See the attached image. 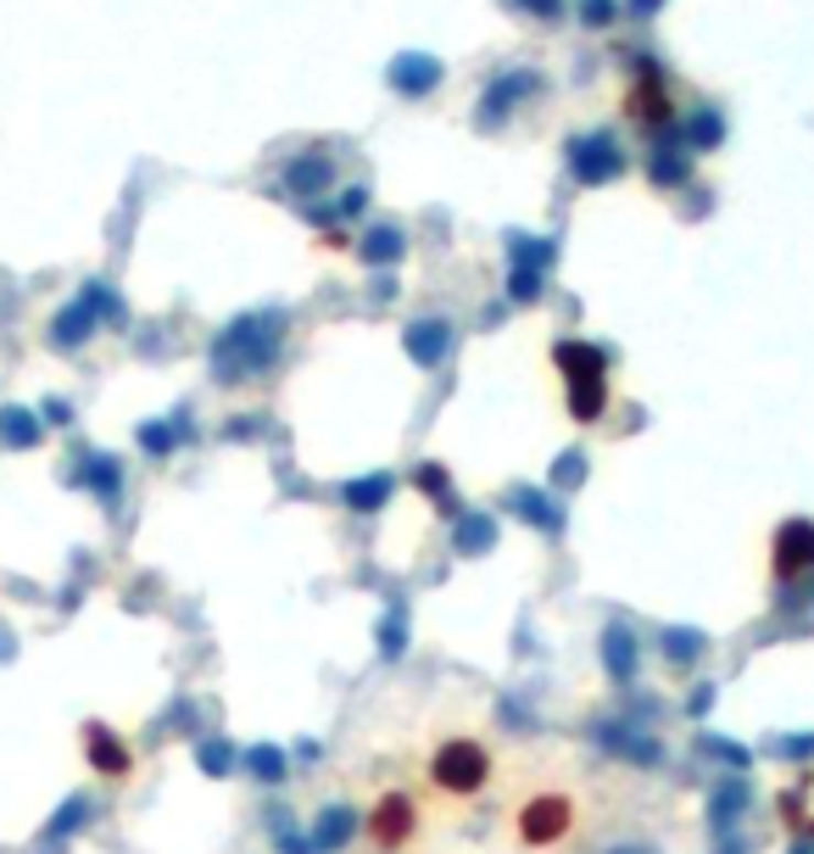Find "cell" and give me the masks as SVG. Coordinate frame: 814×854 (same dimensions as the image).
<instances>
[{
    "instance_id": "obj_26",
    "label": "cell",
    "mask_w": 814,
    "mask_h": 854,
    "mask_svg": "<svg viewBox=\"0 0 814 854\" xmlns=\"http://www.w3.org/2000/svg\"><path fill=\"white\" fill-rule=\"evenodd\" d=\"M664 642H670V659H697L703 653V637L697 631H670Z\"/></svg>"
},
{
    "instance_id": "obj_2",
    "label": "cell",
    "mask_w": 814,
    "mask_h": 854,
    "mask_svg": "<svg viewBox=\"0 0 814 854\" xmlns=\"http://www.w3.org/2000/svg\"><path fill=\"white\" fill-rule=\"evenodd\" d=\"M553 358H558L564 386H569V413L580 424H597L603 408H608V358L591 347V340H558Z\"/></svg>"
},
{
    "instance_id": "obj_23",
    "label": "cell",
    "mask_w": 814,
    "mask_h": 854,
    "mask_svg": "<svg viewBox=\"0 0 814 854\" xmlns=\"http://www.w3.org/2000/svg\"><path fill=\"white\" fill-rule=\"evenodd\" d=\"M575 18L586 29H614L619 23V0H575Z\"/></svg>"
},
{
    "instance_id": "obj_28",
    "label": "cell",
    "mask_w": 814,
    "mask_h": 854,
    "mask_svg": "<svg viewBox=\"0 0 814 854\" xmlns=\"http://www.w3.org/2000/svg\"><path fill=\"white\" fill-rule=\"evenodd\" d=\"M251 765L262 771V782H280V754H274V748H257V754H251Z\"/></svg>"
},
{
    "instance_id": "obj_11",
    "label": "cell",
    "mask_w": 814,
    "mask_h": 854,
    "mask_svg": "<svg viewBox=\"0 0 814 854\" xmlns=\"http://www.w3.org/2000/svg\"><path fill=\"white\" fill-rule=\"evenodd\" d=\"M719 140H726V118H719V107H692L686 118H675V145L686 156H708V151H719Z\"/></svg>"
},
{
    "instance_id": "obj_7",
    "label": "cell",
    "mask_w": 814,
    "mask_h": 854,
    "mask_svg": "<svg viewBox=\"0 0 814 854\" xmlns=\"http://www.w3.org/2000/svg\"><path fill=\"white\" fill-rule=\"evenodd\" d=\"M285 196L291 202H318V196H329V185H335V156L324 151V145H307V151H296L291 162H285Z\"/></svg>"
},
{
    "instance_id": "obj_4",
    "label": "cell",
    "mask_w": 814,
    "mask_h": 854,
    "mask_svg": "<svg viewBox=\"0 0 814 854\" xmlns=\"http://www.w3.org/2000/svg\"><path fill=\"white\" fill-rule=\"evenodd\" d=\"M430 777H435V788L441 793H480L486 788V777H491V759H486V748L480 743H441V754L430 759Z\"/></svg>"
},
{
    "instance_id": "obj_20",
    "label": "cell",
    "mask_w": 814,
    "mask_h": 854,
    "mask_svg": "<svg viewBox=\"0 0 814 854\" xmlns=\"http://www.w3.org/2000/svg\"><path fill=\"white\" fill-rule=\"evenodd\" d=\"M497 548V526L486 515H475V508H464L458 520V553H491Z\"/></svg>"
},
{
    "instance_id": "obj_24",
    "label": "cell",
    "mask_w": 814,
    "mask_h": 854,
    "mask_svg": "<svg viewBox=\"0 0 814 854\" xmlns=\"http://www.w3.org/2000/svg\"><path fill=\"white\" fill-rule=\"evenodd\" d=\"M502 7H513V12H524L535 23H558L564 18V0H502Z\"/></svg>"
},
{
    "instance_id": "obj_15",
    "label": "cell",
    "mask_w": 814,
    "mask_h": 854,
    "mask_svg": "<svg viewBox=\"0 0 814 854\" xmlns=\"http://www.w3.org/2000/svg\"><path fill=\"white\" fill-rule=\"evenodd\" d=\"M375 837L386 843V848H402L408 843V832H413V804L402 799V793H386L380 804H375Z\"/></svg>"
},
{
    "instance_id": "obj_5",
    "label": "cell",
    "mask_w": 814,
    "mask_h": 854,
    "mask_svg": "<svg viewBox=\"0 0 814 854\" xmlns=\"http://www.w3.org/2000/svg\"><path fill=\"white\" fill-rule=\"evenodd\" d=\"M630 62H637L642 84H630L625 118L637 123V129H648V134H670V129H675V107H670V96H664V78H659L653 56H630Z\"/></svg>"
},
{
    "instance_id": "obj_17",
    "label": "cell",
    "mask_w": 814,
    "mask_h": 854,
    "mask_svg": "<svg viewBox=\"0 0 814 854\" xmlns=\"http://www.w3.org/2000/svg\"><path fill=\"white\" fill-rule=\"evenodd\" d=\"M508 502H513V515H519L524 526H535V531H558V526H564L558 502H547V497L530 491V486H513V491H508Z\"/></svg>"
},
{
    "instance_id": "obj_13",
    "label": "cell",
    "mask_w": 814,
    "mask_h": 854,
    "mask_svg": "<svg viewBox=\"0 0 814 854\" xmlns=\"http://www.w3.org/2000/svg\"><path fill=\"white\" fill-rule=\"evenodd\" d=\"M648 180H653L659 191H686V180H692V156H686L675 140L659 134V145L648 151Z\"/></svg>"
},
{
    "instance_id": "obj_3",
    "label": "cell",
    "mask_w": 814,
    "mask_h": 854,
    "mask_svg": "<svg viewBox=\"0 0 814 854\" xmlns=\"http://www.w3.org/2000/svg\"><path fill=\"white\" fill-rule=\"evenodd\" d=\"M564 162H569V180H575L580 191H597V185H614V180L625 174V145H619L608 129H586V134L569 140Z\"/></svg>"
},
{
    "instance_id": "obj_27",
    "label": "cell",
    "mask_w": 814,
    "mask_h": 854,
    "mask_svg": "<svg viewBox=\"0 0 814 854\" xmlns=\"http://www.w3.org/2000/svg\"><path fill=\"white\" fill-rule=\"evenodd\" d=\"M380 648H386V659L402 653V615H386V626H380Z\"/></svg>"
},
{
    "instance_id": "obj_30",
    "label": "cell",
    "mask_w": 814,
    "mask_h": 854,
    "mask_svg": "<svg viewBox=\"0 0 814 854\" xmlns=\"http://www.w3.org/2000/svg\"><path fill=\"white\" fill-rule=\"evenodd\" d=\"M419 486H424V491H441V486H446V475H441V469H424V475H419Z\"/></svg>"
},
{
    "instance_id": "obj_9",
    "label": "cell",
    "mask_w": 814,
    "mask_h": 854,
    "mask_svg": "<svg viewBox=\"0 0 814 854\" xmlns=\"http://www.w3.org/2000/svg\"><path fill=\"white\" fill-rule=\"evenodd\" d=\"M441 78H446V67H441L430 51H402V56L386 67V84H391L402 101H424Z\"/></svg>"
},
{
    "instance_id": "obj_19",
    "label": "cell",
    "mask_w": 814,
    "mask_h": 854,
    "mask_svg": "<svg viewBox=\"0 0 814 854\" xmlns=\"http://www.w3.org/2000/svg\"><path fill=\"white\" fill-rule=\"evenodd\" d=\"M603 664H608L614 681H630V670H637V642H630L625 626H608L603 631Z\"/></svg>"
},
{
    "instance_id": "obj_22",
    "label": "cell",
    "mask_w": 814,
    "mask_h": 854,
    "mask_svg": "<svg viewBox=\"0 0 814 854\" xmlns=\"http://www.w3.org/2000/svg\"><path fill=\"white\" fill-rule=\"evenodd\" d=\"M541 285H547V274L541 269H519V263H508V302H519V307H530V302H541Z\"/></svg>"
},
{
    "instance_id": "obj_1",
    "label": "cell",
    "mask_w": 814,
    "mask_h": 854,
    "mask_svg": "<svg viewBox=\"0 0 814 854\" xmlns=\"http://www.w3.org/2000/svg\"><path fill=\"white\" fill-rule=\"evenodd\" d=\"M280 347H285V313H280V307L246 313V318L224 324V335L213 340V380H218V386L257 380L262 369H274Z\"/></svg>"
},
{
    "instance_id": "obj_25",
    "label": "cell",
    "mask_w": 814,
    "mask_h": 854,
    "mask_svg": "<svg viewBox=\"0 0 814 854\" xmlns=\"http://www.w3.org/2000/svg\"><path fill=\"white\" fill-rule=\"evenodd\" d=\"M369 213V185H346L335 196V218H363Z\"/></svg>"
},
{
    "instance_id": "obj_10",
    "label": "cell",
    "mask_w": 814,
    "mask_h": 854,
    "mask_svg": "<svg viewBox=\"0 0 814 854\" xmlns=\"http://www.w3.org/2000/svg\"><path fill=\"white\" fill-rule=\"evenodd\" d=\"M402 353L419 364V369H441L446 353H452V324L446 318H413L402 329Z\"/></svg>"
},
{
    "instance_id": "obj_21",
    "label": "cell",
    "mask_w": 814,
    "mask_h": 854,
    "mask_svg": "<svg viewBox=\"0 0 814 854\" xmlns=\"http://www.w3.org/2000/svg\"><path fill=\"white\" fill-rule=\"evenodd\" d=\"M346 837H351V810H346V804L324 810L318 826H313V848H340Z\"/></svg>"
},
{
    "instance_id": "obj_16",
    "label": "cell",
    "mask_w": 814,
    "mask_h": 854,
    "mask_svg": "<svg viewBox=\"0 0 814 854\" xmlns=\"http://www.w3.org/2000/svg\"><path fill=\"white\" fill-rule=\"evenodd\" d=\"M508 263H519V269H541V274H553V263H558V240H547V235H508Z\"/></svg>"
},
{
    "instance_id": "obj_6",
    "label": "cell",
    "mask_w": 814,
    "mask_h": 854,
    "mask_svg": "<svg viewBox=\"0 0 814 854\" xmlns=\"http://www.w3.org/2000/svg\"><path fill=\"white\" fill-rule=\"evenodd\" d=\"M541 90H547V78H541L535 67H508V73H497V78L486 84L475 123H480V129H497L502 118H513V112H519L530 96H541Z\"/></svg>"
},
{
    "instance_id": "obj_29",
    "label": "cell",
    "mask_w": 814,
    "mask_h": 854,
    "mask_svg": "<svg viewBox=\"0 0 814 854\" xmlns=\"http://www.w3.org/2000/svg\"><path fill=\"white\" fill-rule=\"evenodd\" d=\"M625 12L648 23V18H659V12H664V0H625Z\"/></svg>"
},
{
    "instance_id": "obj_8",
    "label": "cell",
    "mask_w": 814,
    "mask_h": 854,
    "mask_svg": "<svg viewBox=\"0 0 814 854\" xmlns=\"http://www.w3.org/2000/svg\"><path fill=\"white\" fill-rule=\"evenodd\" d=\"M569 826H575V804L569 799H553V793H541V799H530L519 810V837L530 848H547V843L569 837Z\"/></svg>"
},
{
    "instance_id": "obj_14",
    "label": "cell",
    "mask_w": 814,
    "mask_h": 854,
    "mask_svg": "<svg viewBox=\"0 0 814 854\" xmlns=\"http://www.w3.org/2000/svg\"><path fill=\"white\" fill-rule=\"evenodd\" d=\"M357 258H363L369 269H391V263L408 258V235L397 224H375V229H363V240H357Z\"/></svg>"
},
{
    "instance_id": "obj_12",
    "label": "cell",
    "mask_w": 814,
    "mask_h": 854,
    "mask_svg": "<svg viewBox=\"0 0 814 854\" xmlns=\"http://www.w3.org/2000/svg\"><path fill=\"white\" fill-rule=\"evenodd\" d=\"M803 570H814V526L808 520H786L775 531V575L792 581Z\"/></svg>"
},
{
    "instance_id": "obj_18",
    "label": "cell",
    "mask_w": 814,
    "mask_h": 854,
    "mask_svg": "<svg viewBox=\"0 0 814 854\" xmlns=\"http://www.w3.org/2000/svg\"><path fill=\"white\" fill-rule=\"evenodd\" d=\"M391 475L380 469V475H363V480H351L346 486V508H351V515H380V508L391 502Z\"/></svg>"
}]
</instances>
